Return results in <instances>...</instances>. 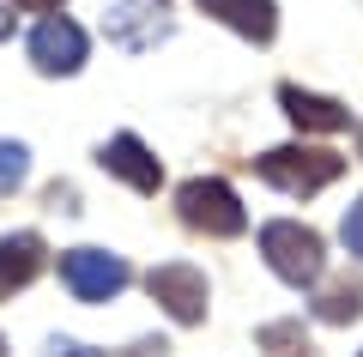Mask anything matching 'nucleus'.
Returning a JSON list of instances; mask_svg holds the SVG:
<instances>
[{"instance_id":"9d476101","label":"nucleus","mask_w":363,"mask_h":357,"mask_svg":"<svg viewBox=\"0 0 363 357\" xmlns=\"http://www.w3.org/2000/svg\"><path fill=\"white\" fill-rule=\"evenodd\" d=\"M194 6L212 13L218 25H230L248 43H272V31H279V6L272 0H194Z\"/></svg>"},{"instance_id":"6ab92c4d","label":"nucleus","mask_w":363,"mask_h":357,"mask_svg":"<svg viewBox=\"0 0 363 357\" xmlns=\"http://www.w3.org/2000/svg\"><path fill=\"white\" fill-rule=\"evenodd\" d=\"M0 357H6V339H0Z\"/></svg>"},{"instance_id":"9b49d317","label":"nucleus","mask_w":363,"mask_h":357,"mask_svg":"<svg viewBox=\"0 0 363 357\" xmlns=\"http://www.w3.org/2000/svg\"><path fill=\"white\" fill-rule=\"evenodd\" d=\"M37 273H43V236H37V230H13V236H0V297L25 291Z\"/></svg>"},{"instance_id":"f03ea898","label":"nucleus","mask_w":363,"mask_h":357,"mask_svg":"<svg viewBox=\"0 0 363 357\" xmlns=\"http://www.w3.org/2000/svg\"><path fill=\"white\" fill-rule=\"evenodd\" d=\"M255 170L272 182V188H285V194H321L327 182H339L345 158L327 152V145H279V152L255 158Z\"/></svg>"},{"instance_id":"1a4fd4ad","label":"nucleus","mask_w":363,"mask_h":357,"mask_svg":"<svg viewBox=\"0 0 363 357\" xmlns=\"http://www.w3.org/2000/svg\"><path fill=\"white\" fill-rule=\"evenodd\" d=\"M279 103H285V115L297 121L303 133H345L351 128V109L333 97H321V91H303V85H279Z\"/></svg>"},{"instance_id":"f8f14e48","label":"nucleus","mask_w":363,"mask_h":357,"mask_svg":"<svg viewBox=\"0 0 363 357\" xmlns=\"http://www.w3.org/2000/svg\"><path fill=\"white\" fill-rule=\"evenodd\" d=\"M260 345H267V357H303V351H309L297 321H272V327L260 333Z\"/></svg>"},{"instance_id":"0eeeda50","label":"nucleus","mask_w":363,"mask_h":357,"mask_svg":"<svg viewBox=\"0 0 363 357\" xmlns=\"http://www.w3.org/2000/svg\"><path fill=\"white\" fill-rule=\"evenodd\" d=\"M30 61H37V73H49V79H67V73H79L85 67V31L73 25V18H43L37 31H30Z\"/></svg>"},{"instance_id":"7ed1b4c3","label":"nucleus","mask_w":363,"mask_h":357,"mask_svg":"<svg viewBox=\"0 0 363 357\" xmlns=\"http://www.w3.org/2000/svg\"><path fill=\"white\" fill-rule=\"evenodd\" d=\"M260 255H267V267L279 273L285 285H315L321 279V236L303 224H291V218H272V224H260Z\"/></svg>"},{"instance_id":"f257e3e1","label":"nucleus","mask_w":363,"mask_h":357,"mask_svg":"<svg viewBox=\"0 0 363 357\" xmlns=\"http://www.w3.org/2000/svg\"><path fill=\"white\" fill-rule=\"evenodd\" d=\"M176 212H182L188 230H206V236H242V230H248L242 200H236L230 182H218V176L182 182V188H176Z\"/></svg>"},{"instance_id":"f3484780","label":"nucleus","mask_w":363,"mask_h":357,"mask_svg":"<svg viewBox=\"0 0 363 357\" xmlns=\"http://www.w3.org/2000/svg\"><path fill=\"white\" fill-rule=\"evenodd\" d=\"M13 6H18V13H61V6H67V0H13Z\"/></svg>"},{"instance_id":"ddd939ff","label":"nucleus","mask_w":363,"mask_h":357,"mask_svg":"<svg viewBox=\"0 0 363 357\" xmlns=\"http://www.w3.org/2000/svg\"><path fill=\"white\" fill-rule=\"evenodd\" d=\"M25 170H30V152L18 140H0V194H13L25 182Z\"/></svg>"},{"instance_id":"20e7f679","label":"nucleus","mask_w":363,"mask_h":357,"mask_svg":"<svg viewBox=\"0 0 363 357\" xmlns=\"http://www.w3.org/2000/svg\"><path fill=\"white\" fill-rule=\"evenodd\" d=\"M61 279H67V291L79 297V303H109V297H121L128 291V260L121 255H109V248H67L61 255Z\"/></svg>"},{"instance_id":"4468645a","label":"nucleus","mask_w":363,"mask_h":357,"mask_svg":"<svg viewBox=\"0 0 363 357\" xmlns=\"http://www.w3.org/2000/svg\"><path fill=\"white\" fill-rule=\"evenodd\" d=\"M357 309H363L357 291H327L321 303H315V315H321V321H357Z\"/></svg>"},{"instance_id":"423d86ee","label":"nucleus","mask_w":363,"mask_h":357,"mask_svg":"<svg viewBox=\"0 0 363 357\" xmlns=\"http://www.w3.org/2000/svg\"><path fill=\"white\" fill-rule=\"evenodd\" d=\"M145 291H152V303H164V315L182 321V327H200V321H206V273L188 267V260H164V267H152Z\"/></svg>"},{"instance_id":"6e6552de","label":"nucleus","mask_w":363,"mask_h":357,"mask_svg":"<svg viewBox=\"0 0 363 357\" xmlns=\"http://www.w3.org/2000/svg\"><path fill=\"white\" fill-rule=\"evenodd\" d=\"M97 164H104L109 176H121L128 188H140V194H157V182H164V164H157V158L145 152V140H133V133H116V140L97 152Z\"/></svg>"},{"instance_id":"dca6fc26","label":"nucleus","mask_w":363,"mask_h":357,"mask_svg":"<svg viewBox=\"0 0 363 357\" xmlns=\"http://www.w3.org/2000/svg\"><path fill=\"white\" fill-rule=\"evenodd\" d=\"M43 357H97V351H91V345H73V339H49Z\"/></svg>"},{"instance_id":"2eb2a0df","label":"nucleus","mask_w":363,"mask_h":357,"mask_svg":"<svg viewBox=\"0 0 363 357\" xmlns=\"http://www.w3.org/2000/svg\"><path fill=\"white\" fill-rule=\"evenodd\" d=\"M339 236H345V248H351V255L363 260V200H357V206L345 212V224H339Z\"/></svg>"},{"instance_id":"39448f33","label":"nucleus","mask_w":363,"mask_h":357,"mask_svg":"<svg viewBox=\"0 0 363 357\" xmlns=\"http://www.w3.org/2000/svg\"><path fill=\"white\" fill-rule=\"evenodd\" d=\"M104 31H109L116 49L140 55V49H157V43L176 31V18H169V0H109Z\"/></svg>"},{"instance_id":"a211bd4d","label":"nucleus","mask_w":363,"mask_h":357,"mask_svg":"<svg viewBox=\"0 0 363 357\" xmlns=\"http://www.w3.org/2000/svg\"><path fill=\"white\" fill-rule=\"evenodd\" d=\"M0 37H13V13L6 6H0Z\"/></svg>"}]
</instances>
